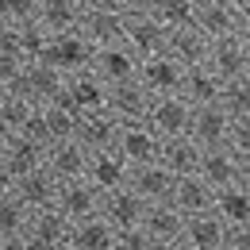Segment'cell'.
<instances>
[{
  "instance_id": "obj_1",
  "label": "cell",
  "mask_w": 250,
  "mask_h": 250,
  "mask_svg": "<svg viewBox=\"0 0 250 250\" xmlns=\"http://www.w3.org/2000/svg\"><path fill=\"white\" fill-rule=\"evenodd\" d=\"M143 124L150 127L158 139H181V135L192 131V104L185 96H154Z\"/></svg>"
},
{
  "instance_id": "obj_2",
  "label": "cell",
  "mask_w": 250,
  "mask_h": 250,
  "mask_svg": "<svg viewBox=\"0 0 250 250\" xmlns=\"http://www.w3.org/2000/svg\"><path fill=\"white\" fill-rule=\"evenodd\" d=\"M93 46H89V39L81 31H73V35H50L46 39V50H42V58L39 62H46V65H54L58 73H81V69H93Z\"/></svg>"
},
{
  "instance_id": "obj_3",
  "label": "cell",
  "mask_w": 250,
  "mask_h": 250,
  "mask_svg": "<svg viewBox=\"0 0 250 250\" xmlns=\"http://www.w3.org/2000/svg\"><path fill=\"white\" fill-rule=\"evenodd\" d=\"M12 93H20L23 100H31L35 108L54 104V100L65 93V73H58L54 65H46V62H27L23 73H20V81L12 85Z\"/></svg>"
},
{
  "instance_id": "obj_4",
  "label": "cell",
  "mask_w": 250,
  "mask_h": 250,
  "mask_svg": "<svg viewBox=\"0 0 250 250\" xmlns=\"http://www.w3.org/2000/svg\"><path fill=\"white\" fill-rule=\"evenodd\" d=\"M139 54L127 46V42H116V46H100L93 54V73L112 89V85H127V81H139Z\"/></svg>"
},
{
  "instance_id": "obj_5",
  "label": "cell",
  "mask_w": 250,
  "mask_h": 250,
  "mask_svg": "<svg viewBox=\"0 0 250 250\" xmlns=\"http://www.w3.org/2000/svg\"><path fill=\"white\" fill-rule=\"evenodd\" d=\"M116 154L124 158L131 169L150 166L162 154V139L146 124H120V139H116Z\"/></svg>"
},
{
  "instance_id": "obj_6",
  "label": "cell",
  "mask_w": 250,
  "mask_h": 250,
  "mask_svg": "<svg viewBox=\"0 0 250 250\" xmlns=\"http://www.w3.org/2000/svg\"><path fill=\"white\" fill-rule=\"evenodd\" d=\"M100 208H104V192H100L89 177H81V181H65V185L58 188V212H62L69 223L96 219V216H100Z\"/></svg>"
},
{
  "instance_id": "obj_7",
  "label": "cell",
  "mask_w": 250,
  "mask_h": 250,
  "mask_svg": "<svg viewBox=\"0 0 250 250\" xmlns=\"http://www.w3.org/2000/svg\"><path fill=\"white\" fill-rule=\"evenodd\" d=\"M166 54L181 65L185 73L188 69H200V65H208V58H212V39L200 31L196 23L192 27H177V31H169V39H166Z\"/></svg>"
},
{
  "instance_id": "obj_8",
  "label": "cell",
  "mask_w": 250,
  "mask_h": 250,
  "mask_svg": "<svg viewBox=\"0 0 250 250\" xmlns=\"http://www.w3.org/2000/svg\"><path fill=\"white\" fill-rule=\"evenodd\" d=\"M139 85L150 96H181L185 85V69L173 62L169 54H154V58H143L139 62Z\"/></svg>"
},
{
  "instance_id": "obj_9",
  "label": "cell",
  "mask_w": 250,
  "mask_h": 250,
  "mask_svg": "<svg viewBox=\"0 0 250 250\" xmlns=\"http://www.w3.org/2000/svg\"><path fill=\"white\" fill-rule=\"evenodd\" d=\"M65 100L73 104L77 116H96V112H108V85L96 77L93 69H81V73H69L65 77Z\"/></svg>"
},
{
  "instance_id": "obj_10",
  "label": "cell",
  "mask_w": 250,
  "mask_h": 250,
  "mask_svg": "<svg viewBox=\"0 0 250 250\" xmlns=\"http://www.w3.org/2000/svg\"><path fill=\"white\" fill-rule=\"evenodd\" d=\"M81 35L89 39L93 50L127 42V16H124V12H116L112 4H104V8H89V12H85V23H81Z\"/></svg>"
},
{
  "instance_id": "obj_11",
  "label": "cell",
  "mask_w": 250,
  "mask_h": 250,
  "mask_svg": "<svg viewBox=\"0 0 250 250\" xmlns=\"http://www.w3.org/2000/svg\"><path fill=\"white\" fill-rule=\"evenodd\" d=\"M89 162H93V154H89L77 139H65V143H50V146H46V169L54 173L58 185L89 177Z\"/></svg>"
},
{
  "instance_id": "obj_12",
  "label": "cell",
  "mask_w": 250,
  "mask_h": 250,
  "mask_svg": "<svg viewBox=\"0 0 250 250\" xmlns=\"http://www.w3.org/2000/svg\"><path fill=\"white\" fill-rule=\"evenodd\" d=\"M146 208H150V204L127 185V188H116V192H104V208H100V216L108 219L116 231H131V227H143Z\"/></svg>"
},
{
  "instance_id": "obj_13",
  "label": "cell",
  "mask_w": 250,
  "mask_h": 250,
  "mask_svg": "<svg viewBox=\"0 0 250 250\" xmlns=\"http://www.w3.org/2000/svg\"><path fill=\"white\" fill-rule=\"evenodd\" d=\"M85 12H89V8H85L81 0H39L35 23L46 35H73V31H81Z\"/></svg>"
},
{
  "instance_id": "obj_14",
  "label": "cell",
  "mask_w": 250,
  "mask_h": 250,
  "mask_svg": "<svg viewBox=\"0 0 250 250\" xmlns=\"http://www.w3.org/2000/svg\"><path fill=\"white\" fill-rule=\"evenodd\" d=\"M192 143L200 150H219L227 146L231 139V116L219 108V104H208V108H192Z\"/></svg>"
},
{
  "instance_id": "obj_15",
  "label": "cell",
  "mask_w": 250,
  "mask_h": 250,
  "mask_svg": "<svg viewBox=\"0 0 250 250\" xmlns=\"http://www.w3.org/2000/svg\"><path fill=\"white\" fill-rule=\"evenodd\" d=\"M208 69L216 73L219 81H239V77H250V50L235 39H216L212 42V58H208Z\"/></svg>"
},
{
  "instance_id": "obj_16",
  "label": "cell",
  "mask_w": 250,
  "mask_h": 250,
  "mask_svg": "<svg viewBox=\"0 0 250 250\" xmlns=\"http://www.w3.org/2000/svg\"><path fill=\"white\" fill-rule=\"evenodd\" d=\"M169 204H173L181 216H204V212H216V188L208 185L200 173H192V177H177Z\"/></svg>"
},
{
  "instance_id": "obj_17",
  "label": "cell",
  "mask_w": 250,
  "mask_h": 250,
  "mask_svg": "<svg viewBox=\"0 0 250 250\" xmlns=\"http://www.w3.org/2000/svg\"><path fill=\"white\" fill-rule=\"evenodd\" d=\"M150 100H154V96L146 93L139 81L112 85V89H108V116H116L120 124H143V120H146Z\"/></svg>"
},
{
  "instance_id": "obj_18",
  "label": "cell",
  "mask_w": 250,
  "mask_h": 250,
  "mask_svg": "<svg viewBox=\"0 0 250 250\" xmlns=\"http://www.w3.org/2000/svg\"><path fill=\"white\" fill-rule=\"evenodd\" d=\"M127 185L135 188L146 204H166L169 196H173V185H177V177L162 166V162H150V166H139V169H131V177H127Z\"/></svg>"
},
{
  "instance_id": "obj_19",
  "label": "cell",
  "mask_w": 250,
  "mask_h": 250,
  "mask_svg": "<svg viewBox=\"0 0 250 250\" xmlns=\"http://www.w3.org/2000/svg\"><path fill=\"white\" fill-rule=\"evenodd\" d=\"M196 27L208 35L212 42H216V39H235V35L243 31V16H239L227 0L196 4Z\"/></svg>"
},
{
  "instance_id": "obj_20",
  "label": "cell",
  "mask_w": 250,
  "mask_h": 250,
  "mask_svg": "<svg viewBox=\"0 0 250 250\" xmlns=\"http://www.w3.org/2000/svg\"><path fill=\"white\" fill-rule=\"evenodd\" d=\"M89 154H104V150H116V139H120V120L108 116V112H96V116H81L77 135H73Z\"/></svg>"
},
{
  "instance_id": "obj_21",
  "label": "cell",
  "mask_w": 250,
  "mask_h": 250,
  "mask_svg": "<svg viewBox=\"0 0 250 250\" xmlns=\"http://www.w3.org/2000/svg\"><path fill=\"white\" fill-rule=\"evenodd\" d=\"M166 39L169 31L158 23L154 16H131L127 20V46L139 54V58H154V54H166Z\"/></svg>"
},
{
  "instance_id": "obj_22",
  "label": "cell",
  "mask_w": 250,
  "mask_h": 250,
  "mask_svg": "<svg viewBox=\"0 0 250 250\" xmlns=\"http://www.w3.org/2000/svg\"><path fill=\"white\" fill-rule=\"evenodd\" d=\"M208 185L216 188H231L239 185V173H243V158L235 154V150H227V146H219V150H204L200 158V169H196Z\"/></svg>"
},
{
  "instance_id": "obj_23",
  "label": "cell",
  "mask_w": 250,
  "mask_h": 250,
  "mask_svg": "<svg viewBox=\"0 0 250 250\" xmlns=\"http://www.w3.org/2000/svg\"><path fill=\"white\" fill-rule=\"evenodd\" d=\"M4 166L16 173V181L20 177H27L35 169H42L46 166V146L39 143V139H27V135H12L8 139V146H4Z\"/></svg>"
},
{
  "instance_id": "obj_24",
  "label": "cell",
  "mask_w": 250,
  "mask_h": 250,
  "mask_svg": "<svg viewBox=\"0 0 250 250\" xmlns=\"http://www.w3.org/2000/svg\"><path fill=\"white\" fill-rule=\"evenodd\" d=\"M58 181H54V173L42 166V169H35V173H27V177H20L16 181V196L31 208V212H42V208H54L58 204Z\"/></svg>"
},
{
  "instance_id": "obj_25",
  "label": "cell",
  "mask_w": 250,
  "mask_h": 250,
  "mask_svg": "<svg viewBox=\"0 0 250 250\" xmlns=\"http://www.w3.org/2000/svg\"><path fill=\"white\" fill-rule=\"evenodd\" d=\"M200 158H204V150L192 143V135L162 139V154H158V162H162L173 177H192V173L200 169Z\"/></svg>"
},
{
  "instance_id": "obj_26",
  "label": "cell",
  "mask_w": 250,
  "mask_h": 250,
  "mask_svg": "<svg viewBox=\"0 0 250 250\" xmlns=\"http://www.w3.org/2000/svg\"><path fill=\"white\" fill-rule=\"evenodd\" d=\"M227 223L216 212H204V216H188L185 223V247L188 250H223L227 247Z\"/></svg>"
},
{
  "instance_id": "obj_27",
  "label": "cell",
  "mask_w": 250,
  "mask_h": 250,
  "mask_svg": "<svg viewBox=\"0 0 250 250\" xmlns=\"http://www.w3.org/2000/svg\"><path fill=\"white\" fill-rule=\"evenodd\" d=\"M116 243H120V231H116L104 216H96V219L73 223L65 247H69V250H116Z\"/></svg>"
},
{
  "instance_id": "obj_28",
  "label": "cell",
  "mask_w": 250,
  "mask_h": 250,
  "mask_svg": "<svg viewBox=\"0 0 250 250\" xmlns=\"http://www.w3.org/2000/svg\"><path fill=\"white\" fill-rule=\"evenodd\" d=\"M185 223H188V216H181L169 200L166 204H150L146 219H143V227H146V235L154 243H177V239H185Z\"/></svg>"
},
{
  "instance_id": "obj_29",
  "label": "cell",
  "mask_w": 250,
  "mask_h": 250,
  "mask_svg": "<svg viewBox=\"0 0 250 250\" xmlns=\"http://www.w3.org/2000/svg\"><path fill=\"white\" fill-rule=\"evenodd\" d=\"M127 177H131V166L116 150H104V154H93L89 162V181H93L100 192H116V188H127Z\"/></svg>"
},
{
  "instance_id": "obj_30",
  "label": "cell",
  "mask_w": 250,
  "mask_h": 250,
  "mask_svg": "<svg viewBox=\"0 0 250 250\" xmlns=\"http://www.w3.org/2000/svg\"><path fill=\"white\" fill-rule=\"evenodd\" d=\"M219 93H223V81L208 65L200 69H188L185 73V85H181V96H185L192 108H208V104H219Z\"/></svg>"
},
{
  "instance_id": "obj_31",
  "label": "cell",
  "mask_w": 250,
  "mask_h": 250,
  "mask_svg": "<svg viewBox=\"0 0 250 250\" xmlns=\"http://www.w3.org/2000/svg\"><path fill=\"white\" fill-rule=\"evenodd\" d=\"M42 124H46V139H50V143H65V139L77 135L81 116L73 112V104H69L65 96H58L54 104H42Z\"/></svg>"
},
{
  "instance_id": "obj_32",
  "label": "cell",
  "mask_w": 250,
  "mask_h": 250,
  "mask_svg": "<svg viewBox=\"0 0 250 250\" xmlns=\"http://www.w3.org/2000/svg\"><path fill=\"white\" fill-rule=\"evenodd\" d=\"M69 231H73V223L58 212V204H54V208H42V212H31L27 235H35V239H42V243H50V247H65V243H69Z\"/></svg>"
},
{
  "instance_id": "obj_33",
  "label": "cell",
  "mask_w": 250,
  "mask_h": 250,
  "mask_svg": "<svg viewBox=\"0 0 250 250\" xmlns=\"http://www.w3.org/2000/svg\"><path fill=\"white\" fill-rule=\"evenodd\" d=\"M216 216L227 227H250V188L231 185L216 192Z\"/></svg>"
},
{
  "instance_id": "obj_34",
  "label": "cell",
  "mask_w": 250,
  "mask_h": 250,
  "mask_svg": "<svg viewBox=\"0 0 250 250\" xmlns=\"http://www.w3.org/2000/svg\"><path fill=\"white\" fill-rule=\"evenodd\" d=\"M150 16H154L166 31L192 27V23H196V0H154Z\"/></svg>"
},
{
  "instance_id": "obj_35",
  "label": "cell",
  "mask_w": 250,
  "mask_h": 250,
  "mask_svg": "<svg viewBox=\"0 0 250 250\" xmlns=\"http://www.w3.org/2000/svg\"><path fill=\"white\" fill-rule=\"evenodd\" d=\"M31 227V208L12 192V196H0V239L8 235H27Z\"/></svg>"
},
{
  "instance_id": "obj_36",
  "label": "cell",
  "mask_w": 250,
  "mask_h": 250,
  "mask_svg": "<svg viewBox=\"0 0 250 250\" xmlns=\"http://www.w3.org/2000/svg\"><path fill=\"white\" fill-rule=\"evenodd\" d=\"M219 108L235 120H250V77L239 81H223V93H219Z\"/></svg>"
},
{
  "instance_id": "obj_37",
  "label": "cell",
  "mask_w": 250,
  "mask_h": 250,
  "mask_svg": "<svg viewBox=\"0 0 250 250\" xmlns=\"http://www.w3.org/2000/svg\"><path fill=\"white\" fill-rule=\"evenodd\" d=\"M227 150H235V154L247 162L250 158V120H235L231 124V139H227Z\"/></svg>"
},
{
  "instance_id": "obj_38",
  "label": "cell",
  "mask_w": 250,
  "mask_h": 250,
  "mask_svg": "<svg viewBox=\"0 0 250 250\" xmlns=\"http://www.w3.org/2000/svg\"><path fill=\"white\" fill-rule=\"evenodd\" d=\"M116 250H154V239L146 235V227H131V231H120Z\"/></svg>"
},
{
  "instance_id": "obj_39",
  "label": "cell",
  "mask_w": 250,
  "mask_h": 250,
  "mask_svg": "<svg viewBox=\"0 0 250 250\" xmlns=\"http://www.w3.org/2000/svg\"><path fill=\"white\" fill-rule=\"evenodd\" d=\"M112 8L124 12L127 20H131V16H146V12L154 8V0H112Z\"/></svg>"
},
{
  "instance_id": "obj_40",
  "label": "cell",
  "mask_w": 250,
  "mask_h": 250,
  "mask_svg": "<svg viewBox=\"0 0 250 250\" xmlns=\"http://www.w3.org/2000/svg\"><path fill=\"white\" fill-rule=\"evenodd\" d=\"M223 250H250V227H231Z\"/></svg>"
},
{
  "instance_id": "obj_41",
  "label": "cell",
  "mask_w": 250,
  "mask_h": 250,
  "mask_svg": "<svg viewBox=\"0 0 250 250\" xmlns=\"http://www.w3.org/2000/svg\"><path fill=\"white\" fill-rule=\"evenodd\" d=\"M16 192V173L4 166V158H0V196H12Z\"/></svg>"
},
{
  "instance_id": "obj_42",
  "label": "cell",
  "mask_w": 250,
  "mask_h": 250,
  "mask_svg": "<svg viewBox=\"0 0 250 250\" xmlns=\"http://www.w3.org/2000/svg\"><path fill=\"white\" fill-rule=\"evenodd\" d=\"M0 250H31V239L27 235H8V239H0Z\"/></svg>"
},
{
  "instance_id": "obj_43",
  "label": "cell",
  "mask_w": 250,
  "mask_h": 250,
  "mask_svg": "<svg viewBox=\"0 0 250 250\" xmlns=\"http://www.w3.org/2000/svg\"><path fill=\"white\" fill-rule=\"evenodd\" d=\"M227 4H231V8H235L243 20H250V0H227Z\"/></svg>"
},
{
  "instance_id": "obj_44",
  "label": "cell",
  "mask_w": 250,
  "mask_h": 250,
  "mask_svg": "<svg viewBox=\"0 0 250 250\" xmlns=\"http://www.w3.org/2000/svg\"><path fill=\"white\" fill-rule=\"evenodd\" d=\"M8 39H12V23L0 20V46H8Z\"/></svg>"
},
{
  "instance_id": "obj_45",
  "label": "cell",
  "mask_w": 250,
  "mask_h": 250,
  "mask_svg": "<svg viewBox=\"0 0 250 250\" xmlns=\"http://www.w3.org/2000/svg\"><path fill=\"white\" fill-rule=\"evenodd\" d=\"M154 250H188L185 239H177V243H154Z\"/></svg>"
},
{
  "instance_id": "obj_46",
  "label": "cell",
  "mask_w": 250,
  "mask_h": 250,
  "mask_svg": "<svg viewBox=\"0 0 250 250\" xmlns=\"http://www.w3.org/2000/svg\"><path fill=\"white\" fill-rule=\"evenodd\" d=\"M239 185H243V188H250V158L243 162V173H239Z\"/></svg>"
},
{
  "instance_id": "obj_47",
  "label": "cell",
  "mask_w": 250,
  "mask_h": 250,
  "mask_svg": "<svg viewBox=\"0 0 250 250\" xmlns=\"http://www.w3.org/2000/svg\"><path fill=\"white\" fill-rule=\"evenodd\" d=\"M239 42L250 50V20H243V31H239Z\"/></svg>"
},
{
  "instance_id": "obj_48",
  "label": "cell",
  "mask_w": 250,
  "mask_h": 250,
  "mask_svg": "<svg viewBox=\"0 0 250 250\" xmlns=\"http://www.w3.org/2000/svg\"><path fill=\"white\" fill-rule=\"evenodd\" d=\"M8 139H12V135H8L4 127H0V158H4V146H8Z\"/></svg>"
},
{
  "instance_id": "obj_49",
  "label": "cell",
  "mask_w": 250,
  "mask_h": 250,
  "mask_svg": "<svg viewBox=\"0 0 250 250\" xmlns=\"http://www.w3.org/2000/svg\"><path fill=\"white\" fill-rule=\"evenodd\" d=\"M196 4H212V0H196Z\"/></svg>"
},
{
  "instance_id": "obj_50",
  "label": "cell",
  "mask_w": 250,
  "mask_h": 250,
  "mask_svg": "<svg viewBox=\"0 0 250 250\" xmlns=\"http://www.w3.org/2000/svg\"><path fill=\"white\" fill-rule=\"evenodd\" d=\"M62 250H69V247H62Z\"/></svg>"
}]
</instances>
